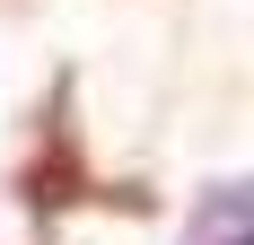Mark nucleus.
<instances>
[{
	"label": "nucleus",
	"instance_id": "obj_2",
	"mask_svg": "<svg viewBox=\"0 0 254 245\" xmlns=\"http://www.w3.org/2000/svg\"><path fill=\"white\" fill-rule=\"evenodd\" d=\"M237 219H246L237 193H219V201H210V219H202V237H210V245H246V228H237Z\"/></svg>",
	"mask_w": 254,
	"mask_h": 245
},
{
	"label": "nucleus",
	"instance_id": "obj_1",
	"mask_svg": "<svg viewBox=\"0 0 254 245\" xmlns=\"http://www.w3.org/2000/svg\"><path fill=\"white\" fill-rule=\"evenodd\" d=\"M88 193V175H79V149H70V122H53V158H35V175H26V201L35 210H62V201Z\"/></svg>",
	"mask_w": 254,
	"mask_h": 245
}]
</instances>
